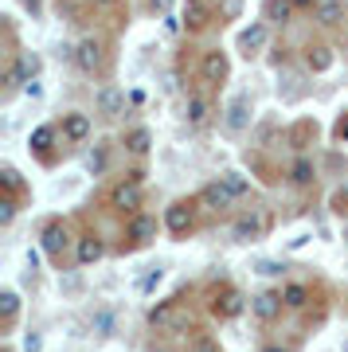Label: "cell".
Returning a JSON list of instances; mask_svg holds the SVG:
<instances>
[{
  "instance_id": "obj_39",
  "label": "cell",
  "mask_w": 348,
  "mask_h": 352,
  "mask_svg": "<svg viewBox=\"0 0 348 352\" xmlns=\"http://www.w3.org/2000/svg\"><path fill=\"white\" fill-rule=\"evenodd\" d=\"M149 8H153V12H168V8H173V0H149Z\"/></svg>"
},
{
  "instance_id": "obj_28",
  "label": "cell",
  "mask_w": 348,
  "mask_h": 352,
  "mask_svg": "<svg viewBox=\"0 0 348 352\" xmlns=\"http://www.w3.org/2000/svg\"><path fill=\"white\" fill-rule=\"evenodd\" d=\"M243 4H247V0H215V20H219V24H231V20H239Z\"/></svg>"
},
{
  "instance_id": "obj_23",
  "label": "cell",
  "mask_w": 348,
  "mask_h": 352,
  "mask_svg": "<svg viewBox=\"0 0 348 352\" xmlns=\"http://www.w3.org/2000/svg\"><path fill=\"white\" fill-rule=\"evenodd\" d=\"M290 184H294V188H313V184H317V164L309 161V157H298V161L290 164Z\"/></svg>"
},
{
  "instance_id": "obj_1",
  "label": "cell",
  "mask_w": 348,
  "mask_h": 352,
  "mask_svg": "<svg viewBox=\"0 0 348 352\" xmlns=\"http://www.w3.org/2000/svg\"><path fill=\"white\" fill-rule=\"evenodd\" d=\"M106 208L118 212V215H125V219L141 212V208H145V184H141V173L122 176V180L106 192Z\"/></svg>"
},
{
  "instance_id": "obj_8",
  "label": "cell",
  "mask_w": 348,
  "mask_h": 352,
  "mask_svg": "<svg viewBox=\"0 0 348 352\" xmlns=\"http://www.w3.org/2000/svg\"><path fill=\"white\" fill-rule=\"evenodd\" d=\"M157 239V219L145 212H137L125 219V251H141V247H149Z\"/></svg>"
},
{
  "instance_id": "obj_41",
  "label": "cell",
  "mask_w": 348,
  "mask_h": 352,
  "mask_svg": "<svg viewBox=\"0 0 348 352\" xmlns=\"http://www.w3.org/2000/svg\"><path fill=\"white\" fill-rule=\"evenodd\" d=\"M262 352H290V349H286V344H266Z\"/></svg>"
},
{
  "instance_id": "obj_36",
  "label": "cell",
  "mask_w": 348,
  "mask_h": 352,
  "mask_svg": "<svg viewBox=\"0 0 348 352\" xmlns=\"http://www.w3.org/2000/svg\"><path fill=\"white\" fill-rule=\"evenodd\" d=\"M333 212L336 215H348V192H336V196H333Z\"/></svg>"
},
{
  "instance_id": "obj_16",
  "label": "cell",
  "mask_w": 348,
  "mask_h": 352,
  "mask_svg": "<svg viewBox=\"0 0 348 352\" xmlns=\"http://www.w3.org/2000/svg\"><path fill=\"white\" fill-rule=\"evenodd\" d=\"M106 258V243L94 235V231H87V235H78L75 239V263L78 266H94Z\"/></svg>"
},
{
  "instance_id": "obj_38",
  "label": "cell",
  "mask_w": 348,
  "mask_h": 352,
  "mask_svg": "<svg viewBox=\"0 0 348 352\" xmlns=\"http://www.w3.org/2000/svg\"><path fill=\"white\" fill-rule=\"evenodd\" d=\"M317 4H321V0H294V8H298V12H313Z\"/></svg>"
},
{
  "instance_id": "obj_21",
  "label": "cell",
  "mask_w": 348,
  "mask_h": 352,
  "mask_svg": "<svg viewBox=\"0 0 348 352\" xmlns=\"http://www.w3.org/2000/svg\"><path fill=\"white\" fill-rule=\"evenodd\" d=\"M333 63H336V55H333L329 43H309V47H305V67H309L313 75H325Z\"/></svg>"
},
{
  "instance_id": "obj_40",
  "label": "cell",
  "mask_w": 348,
  "mask_h": 352,
  "mask_svg": "<svg viewBox=\"0 0 348 352\" xmlns=\"http://www.w3.org/2000/svg\"><path fill=\"white\" fill-rule=\"evenodd\" d=\"M90 8H113V4H118V0H87Z\"/></svg>"
},
{
  "instance_id": "obj_25",
  "label": "cell",
  "mask_w": 348,
  "mask_h": 352,
  "mask_svg": "<svg viewBox=\"0 0 348 352\" xmlns=\"http://www.w3.org/2000/svg\"><path fill=\"white\" fill-rule=\"evenodd\" d=\"M278 294H282L286 309H305V305L313 302V289L305 286V282H286V286L278 289Z\"/></svg>"
},
{
  "instance_id": "obj_30",
  "label": "cell",
  "mask_w": 348,
  "mask_h": 352,
  "mask_svg": "<svg viewBox=\"0 0 348 352\" xmlns=\"http://www.w3.org/2000/svg\"><path fill=\"white\" fill-rule=\"evenodd\" d=\"M106 164H110V145H98V149L90 153L87 168H90V173H94V176H102V173H106Z\"/></svg>"
},
{
  "instance_id": "obj_32",
  "label": "cell",
  "mask_w": 348,
  "mask_h": 352,
  "mask_svg": "<svg viewBox=\"0 0 348 352\" xmlns=\"http://www.w3.org/2000/svg\"><path fill=\"white\" fill-rule=\"evenodd\" d=\"M219 180H224L227 188L235 192L239 200H243V196H250V184H247V180H243V176H239V173H224V176H219Z\"/></svg>"
},
{
  "instance_id": "obj_10",
  "label": "cell",
  "mask_w": 348,
  "mask_h": 352,
  "mask_svg": "<svg viewBox=\"0 0 348 352\" xmlns=\"http://www.w3.org/2000/svg\"><path fill=\"white\" fill-rule=\"evenodd\" d=\"M145 321H149L157 333H168V329H180L184 325V305H180V298H168V302H157L149 305V314H145Z\"/></svg>"
},
{
  "instance_id": "obj_11",
  "label": "cell",
  "mask_w": 348,
  "mask_h": 352,
  "mask_svg": "<svg viewBox=\"0 0 348 352\" xmlns=\"http://www.w3.org/2000/svg\"><path fill=\"white\" fill-rule=\"evenodd\" d=\"M90 133H94L90 113H83V110H67V113H63V122H59L63 145H83V141H90Z\"/></svg>"
},
{
  "instance_id": "obj_35",
  "label": "cell",
  "mask_w": 348,
  "mask_h": 352,
  "mask_svg": "<svg viewBox=\"0 0 348 352\" xmlns=\"http://www.w3.org/2000/svg\"><path fill=\"white\" fill-rule=\"evenodd\" d=\"M161 278H164V270H161V266H153L149 274L141 278V289H145V294H149V289H153V286H157V282H161Z\"/></svg>"
},
{
  "instance_id": "obj_17",
  "label": "cell",
  "mask_w": 348,
  "mask_h": 352,
  "mask_svg": "<svg viewBox=\"0 0 348 352\" xmlns=\"http://www.w3.org/2000/svg\"><path fill=\"white\" fill-rule=\"evenodd\" d=\"M55 141H63L59 138V126H36L32 133H28V145H32V153H36L43 164L55 161V157H51V145H55Z\"/></svg>"
},
{
  "instance_id": "obj_33",
  "label": "cell",
  "mask_w": 348,
  "mask_h": 352,
  "mask_svg": "<svg viewBox=\"0 0 348 352\" xmlns=\"http://www.w3.org/2000/svg\"><path fill=\"white\" fill-rule=\"evenodd\" d=\"M90 325H94V333H98V337H110V333H113V314H110V309H102V314H94V321H90Z\"/></svg>"
},
{
  "instance_id": "obj_37",
  "label": "cell",
  "mask_w": 348,
  "mask_h": 352,
  "mask_svg": "<svg viewBox=\"0 0 348 352\" xmlns=\"http://www.w3.org/2000/svg\"><path fill=\"white\" fill-rule=\"evenodd\" d=\"M286 266L282 263H259V274H266V278H274V274H282Z\"/></svg>"
},
{
  "instance_id": "obj_7",
  "label": "cell",
  "mask_w": 348,
  "mask_h": 352,
  "mask_svg": "<svg viewBox=\"0 0 348 352\" xmlns=\"http://www.w3.org/2000/svg\"><path fill=\"white\" fill-rule=\"evenodd\" d=\"M250 122H254V102H250L247 90H239L224 106V129L227 133H243V129H250Z\"/></svg>"
},
{
  "instance_id": "obj_27",
  "label": "cell",
  "mask_w": 348,
  "mask_h": 352,
  "mask_svg": "<svg viewBox=\"0 0 348 352\" xmlns=\"http://www.w3.org/2000/svg\"><path fill=\"white\" fill-rule=\"evenodd\" d=\"M16 317H20V294H16V289H4V294H0V329L8 333V329L16 325Z\"/></svg>"
},
{
  "instance_id": "obj_31",
  "label": "cell",
  "mask_w": 348,
  "mask_h": 352,
  "mask_svg": "<svg viewBox=\"0 0 348 352\" xmlns=\"http://www.w3.org/2000/svg\"><path fill=\"white\" fill-rule=\"evenodd\" d=\"M188 352H224V349H219V340H215V337L196 333V337H192V344H188Z\"/></svg>"
},
{
  "instance_id": "obj_19",
  "label": "cell",
  "mask_w": 348,
  "mask_h": 352,
  "mask_svg": "<svg viewBox=\"0 0 348 352\" xmlns=\"http://www.w3.org/2000/svg\"><path fill=\"white\" fill-rule=\"evenodd\" d=\"M215 20V8H208L204 0H188L184 8V32H204Z\"/></svg>"
},
{
  "instance_id": "obj_12",
  "label": "cell",
  "mask_w": 348,
  "mask_h": 352,
  "mask_svg": "<svg viewBox=\"0 0 348 352\" xmlns=\"http://www.w3.org/2000/svg\"><path fill=\"white\" fill-rule=\"evenodd\" d=\"M266 47H270V24H266V20H250V24L239 32V51H243L247 59H259Z\"/></svg>"
},
{
  "instance_id": "obj_2",
  "label": "cell",
  "mask_w": 348,
  "mask_h": 352,
  "mask_svg": "<svg viewBox=\"0 0 348 352\" xmlns=\"http://www.w3.org/2000/svg\"><path fill=\"white\" fill-rule=\"evenodd\" d=\"M75 67L90 78L106 75V67H110V47H106V39L102 36H83L78 39L75 43Z\"/></svg>"
},
{
  "instance_id": "obj_24",
  "label": "cell",
  "mask_w": 348,
  "mask_h": 352,
  "mask_svg": "<svg viewBox=\"0 0 348 352\" xmlns=\"http://www.w3.org/2000/svg\"><path fill=\"white\" fill-rule=\"evenodd\" d=\"M317 133H321V129H317V122H313V118H301V122H294V126H290V145H294V149H309L313 141H317Z\"/></svg>"
},
{
  "instance_id": "obj_6",
  "label": "cell",
  "mask_w": 348,
  "mask_h": 352,
  "mask_svg": "<svg viewBox=\"0 0 348 352\" xmlns=\"http://www.w3.org/2000/svg\"><path fill=\"white\" fill-rule=\"evenodd\" d=\"M71 227H67V219H47L43 223V231H39V247H43V254H47L51 263H63V254H67V247H71Z\"/></svg>"
},
{
  "instance_id": "obj_26",
  "label": "cell",
  "mask_w": 348,
  "mask_h": 352,
  "mask_svg": "<svg viewBox=\"0 0 348 352\" xmlns=\"http://www.w3.org/2000/svg\"><path fill=\"white\" fill-rule=\"evenodd\" d=\"M345 12H348L345 0H321V4H317V24H321V28H336L340 20H345Z\"/></svg>"
},
{
  "instance_id": "obj_34",
  "label": "cell",
  "mask_w": 348,
  "mask_h": 352,
  "mask_svg": "<svg viewBox=\"0 0 348 352\" xmlns=\"http://www.w3.org/2000/svg\"><path fill=\"white\" fill-rule=\"evenodd\" d=\"M16 212H20V200H0V227H12V219H16Z\"/></svg>"
},
{
  "instance_id": "obj_5",
  "label": "cell",
  "mask_w": 348,
  "mask_h": 352,
  "mask_svg": "<svg viewBox=\"0 0 348 352\" xmlns=\"http://www.w3.org/2000/svg\"><path fill=\"white\" fill-rule=\"evenodd\" d=\"M250 309V298H243L231 282H224V286L212 294V317L215 321H235V317H243Z\"/></svg>"
},
{
  "instance_id": "obj_14",
  "label": "cell",
  "mask_w": 348,
  "mask_h": 352,
  "mask_svg": "<svg viewBox=\"0 0 348 352\" xmlns=\"http://www.w3.org/2000/svg\"><path fill=\"white\" fill-rule=\"evenodd\" d=\"M282 309H286V302H282V294H274V289H262V294L250 298V317L262 321V325H274V321L282 317Z\"/></svg>"
},
{
  "instance_id": "obj_18",
  "label": "cell",
  "mask_w": 348,
  "mask_h": 352,
  "mask_svg": "<svg viewBox=\"0 0 348 352\" xmlns=\"http://www.w3.org/2000/svg\"><path fill=\"white\" fill-rule=\"evenodd\" d=\"M0 188H4V196H8V200H24V196H28L24 173H20L16 164H0Z\"/></svg>"
},
{
  "instance_id": "obj_29",
  "label": "cell",
  "mask_w": 348,
  "mask_h": 352,
  "mask_svg": "<svg viewBox=\"0 0 348 352\" xmlns=\"http://www.w3.org/2000/svg\"><path fill=\"white\" fill-rule=\"evenodd\" d=\"M294 12H298L294 0H266V16H270V20H282V24H286Z\"/></svg>"
},
{
  "instance_id": "obj_4",
  "label": "cell",
  "mask_w": 348,
  "mask_h": 352,
  "mask_svg": "<svg viewBox=\"0 0 348 352\" xmlns=\"http://www.w3.org/2000/svg\"><path fill=\"white\" fill-rule=\"evenodd\" d=\"M270 212H266V208H250V212H243L235 219V223H231V239L235 243H259L262 235H266V231H270Z\"/></svg>"
},
{
  "instance_id": "obj_42",
  "label": "cell",
  "mask_w": 348,
  "mask_h": 352,
  "mask_svg": "<svg viewBox=\"0 0 348 352\" xmlns=\"http://www.w3.org/2000/svg\"><path fill=\"white\" fill-rule=\"evenodd\" d=\"M4 352H12V349H4Z\"/></svg>"
},
{
  "instance_id": "obj_20",
  "label": "cell",
  "mask_w": 348,
  "mask_h": 352,
  "mask_svg": "<svg viewBox=\"0 0 348 352\" xmlns=\"http://www.w3.org/2000/svg\"><path fill=\"white\" fill-rule=\"evenodd\" d=\"M122 145H125V153H129V157H149V149H153V133H149L145 126H133V129H125Z\"/></svg>"
},
{
  "instance_id": "obj_22",
  "label": "cell",
  "mask_w": 348,
  "mask_h": 352,
  "mask_svg": "<svg viewBox=\"0 0 348 352\" xmlns=\"http://www.w3.org/2000/svg\"><path fill=\"white\" fill-rule=\"evenodd\" d=\"M208 118H212V102L204 98V94H188V102H184V122L188 126L199 129Z\"/></svg>"
},
{
  "instance_id": "obj_13",
  "label": "cell",
  "mask_w": 348,
  "mask_h": 352,
  "mask_svg": "<svg viewBox=\"0 0 348 352\" xmlns=\"http://www.w3.org/2000/svg\"><path fill=\"white\" fill-rule=\"evenodd\" d=\"M196 204L204 208V212H227V208L239 204V196L227 188L224 180H212V184H204V188L196 192Z\"/></svg>"
},
{
  "instance_id": "obj_9",
  "label": "cell",
  "mask_w": 348,
  "mask_h": 352,
  "mask_svg": "<svg viewBox=\"0 0 348 352\" xmlns=\"http://www.w3.org/2000/svg\"><path fill=\"white\" fill-rule=\"evenodd\" d=\"M199 78H204V87H224L227 78H231V59H227V51H219V47L204 51V59H199Z\"/></svg>"
},
{
  "instance_id": "obj_15",
  "label": "cell",
  "mask_w": 348,
  "mask_h": 352,
  "mask_svg": "<svg viewBox=\"0 0 348 352\" xmlns=\"http://www.w3.org/2000/svg\"><path fill=\"white\" fill-rule=\"evenodd\" d=\"M94 113L98 118H106V122H113V118H122L125 113V90L122 87H98V94H94Z\"/></svg>"
},
{
  "instance_id": "obj_3",
  "label": "cell",
  "mask_w": 348,
  "mask_h": 352,
  "mask_svg": "<svg viewBox=\"0 0 348 352\" xmlns=\"http://www.w3.org/2000/svg\"><path fill=\"white\" fill-rule=\"evenodd\" d=\"M196 212H199V204L196 200H173L168 208H164V231L168 235H176V239H184V235H192L196 231Z\"/></svg>"
}]
</instances>
